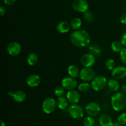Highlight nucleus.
Segmentation results:
<instances>
[{
    "label": "nucleus",
    "instance_id": "9b49d317",
    "mask_svg": "<svg viewBox=\"0 0 126 126\" xmlns=\"http://www.w3.org/2000/svg\"><path fill=\"white\" fill-rule=\"evenodd\" d=\"M78 82L75 78L71 77H66L62 80V86L68 90H74L77 86Z\"/></svg>",
    "mask_w": 126,
    "mask_h": 126
},
{
    "label": "nucleus",
    "instance_id": "2f4dec72",
    "mask_svg": "<svg viewBox=\"0 0 126 126\" xmlns=\"http://www.w3.org/2000/svg\"><path fill=\"white\" fill-rule=\"evenodd\" d=\"M120 42L123 46L126 47V32L123 33L121 35Z\"/></svg>",
    "mask_w": 126,
    "mask_h": 126
},
{
    "label": "nucleus",
    "instance_id": "a211bd4d",
    "mask_svg": "<svg viewBox=\"0 0 126 126\" xmlns=\"http://www.w3.org/2000/svg\"><path fill=\"white\" fill-rule=\"evenodd\" d=\"M108 88L112 91H117L120 88V85L117 79H111L108 80L107 83Z\"/></svg>",
    "mask_w": 126,
    "mask_h": 126
},
{
    "label": "nucleus",
    "instance_id": "72a5a7b5",
    "mask_svg": "<svg viewBox=\"0 0 126 126\" xmlns=\"http://www.w3.org/2000/svg\"><path fill=\"white\" fill-rule=\"evenodd\" d=\"M4 4H6V5H8V6H11L16 1V0H3Z\"/></svg>",
    "mask_w": 126,
    "mask_h": 126
},
{
    "label": "nucleus",
    "instance_id": "4468645a",
    "mask_svg": "<svg viewBox=\"0 0 126 126\" xmlns=\"http://www.w3.org/2000/svg\"><path fill=\"white\" fill-rule=\"evenodd\" d=\"M41 83L40 77L36 74H32L28 76L27 79V84L30 87H36Z\"/></svg>",
    "mask_w": 126,
    "mask_h": 126
},
{
    "label": "nucleus",
    "instance_id": "393cba45",
    "mask_svg": "<svg viewBox=\"0 0 126 126\" xmlns=\"http://www.w3.org/2000/svg\"><path fill=\"white\" fill-rule=\"evenodd\" d=\"M91 88V84L87 83V82H84L81 83L79 85H78V89L81 92L86 93L87 92L90 88Z\"/></svg>",
    "mask_w": 126,
    "mask_h": 126
},
{
    "label": "nucleus",
    "instance_id": "c756f323",
    "mask_svg": "<svg viewBox=\"0 0 126 126\" xmlns=\"http://www.w3.org/2000/svg\"><path fill=\"white\" fill-rule=\"evenodd\" d=\"M118 121L120 123L122 126H126V113H122L118 116Z\"/></svg>",
    "mask_w": 126,
    "mask_h": 126
},
{
    "label": "nucleus",
    "instance_id": "ddd939ff",
    "mask_svg": "<svg viewBox=\"0 0 126 126\" xmlns=\"http://www.w3.org/2000/svg\"><path fill=\"white\" fill-rule=\"evenodd\" d=\"M66 98L68 102L71 104H77L80 100V95L76 90H68L66 93Z\"/></svg>",
    "mask_w": 126,
    "mask_h": 126
},
{
    "label": "nucleus",
    "instance_id": "f03ea898",
    "mask_svg": "<svg viewBox=\"0 0 126 126\" xmlns=\"http://www.w3.org/2000/svg\"><path fill=\"white\" fill-rule=\"evenodd\" d=\"M111 104L113 109L116 111H121L125 108L126 97L121 92L116 93L111 98Z\"/></svg>",
    "mask_w": 126,
    "mask_h": 126
},
{
    "label": "nucleus",
    "instance_id": "e433bc0d",
    "mask_svg": "<svg viewBox=\"0 0 126 126\" xmlns=\"http://www.w3.org/2000/svg\"><path fill=\"white\" fill-rule=\"evenodd\" d=\"M111 126H121V125L120 124V123H119V122H113V123H112Z\"/></svg>",
    "mask_w": 126,
    "mask_h": 126
},
{
    "label": "nucleus",
    "instance_id": "39448f33",
    "mask_svg": "<svg viewBox=\"0 0 126 126\" xmlns=\"http://www.w3.org/2000/svg\"><path fill=\"white\" fill-rule=\"evenodd\" d=\"M57 107L56 101L53 98L47 97L45 100L43 101V105H42V109L43 111L46 114H51L55 110Z\"/></svg>",
    "mask_w": 126,
    "mask_h": 126
},
{
    "label": "nucleus",
    "instance_id": "4be33fe9",
    "mask_svg": "<svg viewBox=\"0 0 126 126\" xmlns=\"http://www.w3.org/2000/svg\"><path fill=\"white\" fill-rule=\"evenodd\" d=\"M38 56L35 53H31L27 57V63L30 65H34L38 63Z\"/></svg>",
    "mask_w": 126,
    "mask_h": 126
},
{
    "label": "nucleus",
    "instance_id": "5701e85b",
    "mask_svg": "<svg viewBox=\"0 0 126 126\" xmlns=\"http://www.w3.org/2000/svg\"><path fill=\"white\" fill-rule=\"evenodd\" d=\"M123 44L119 41H114L111 44V48L114 53H120L123 49Z\"/></svg>",
    "mask_w": 126,
    "mask_h": 126
},
{
    "label": "nucleus",
    "instance_id": "f3484780",
    "mask_svg": "<svg viewBox=\"0 0 126 126\" xmlns=\"http://www.w3.org/2000/svg\"><path fill=\"white\" fill-rule=\"evenodd\" d=\"M113 121L110 116L108 114H103L100 117L99 124L100 126H111Z\"/></svg>",
    "mask_w": 126,
    "mask_h": 126
},
{
    "label": "nucleus",
    "instance_id": "4c0bfd02",
    "mask_svg": "<svg viewBox=\"0 0 126 126\" xmlns=\"http://www.w3.org/2000/svg\"><path fill=\"white\" fill-rule=\"evenodd\" d=\"M14 93V92H13V91H9V92H8V95H9V96H12V95H13Z\"/></svg>",
    "mask_w": 126,
    "mask_h": 126
},
{
    "label": "nucleus",
    "instance_id": "aec40b11",
    "mask_svg": "<svg viewBox=\"0 0 126 126\" xmlns=\"http://www.w3.org/2000/svg\"><path fill=\"white\" fill-rule=\"evenodd\" d=\"M68 73L71 77L76 78L79 76L80 71L78 67L75 65H71L68 68Z\"/></svg>",
    "mask_w": 126,
    "mask_h": 126
},
{
    "label": "nucleus",
    "instance_id": "bb28decb",
    "mask_svg": "<svg viewBox=\"0 0 126 126\" xmlns=\"http://www.w3.org/2000/svg\"><path fill=\"white\" fill-rule=\"evenodd\" d=\"M65 88L63 86H56V88L54 90V94L57 97H61L63 96V95H64L65 94Z\"/></svg>",
    "mask_w": 126,
    "mask_h": 126
},
{
    "label": "nucleus",
    "instance_id": "f704fd0d",
    "mask_svg": "<svg viewBox=\"0 0 126 126\" xmlns=\"http://www.w3.org/2000/svg\"><path fill=\"white\" fill-rule=\"evenodd\" d=\"M5 14H6V9H5L3 6H1L0 7V14H1V16H4Z\"/></svg>",
    "mask_w": 126,
    "mask_h": 126
},
{
    "label": "nucleus",
    "instance_id": "f257e3e1",
    "mask_svg": "<svg viewBox=\"0 0 126 126\" xmlns=\"http://www.w3.org/2000/svg\"><path fill=\"white\" fill-rule=\"evenodd\" d=\"M70 42L73 44L78 47H85L89 44L91 37L88 32L84 30H75L71 33Z\"/></svg>",
    "mask_w": 126,
    "mask_h": 126
},
{
    "label": "nucleus",
    "instance_id": "c85d7f7f",
    "mask_svg": "<svg viewBox=\"0 0 126 126\" xmlns=\"http://www.w3.org/2000/svg\"><path fill=\"white\" fill-rule=\"evenodd\" d=\"M84 19L85 20V21H86L87 22L89 23H91L92 22V21L94 20V16L92 14V13L90 11H87L86 12L84 13Z\"/></svg>",
    "mask_w": 126,
    "mask_h": 126
},
{
    "label": "nucleus",
    "instance_id": "6e6552de",
    "mask_svg": "<svg viewBox=\"0 0 126 126\" xmlns=\"http://www.w3.org/2000/svg\"><path fill=\"white\" fill-rule=\"evenodd\" d=\"M72 7L77 12L84 13L88 11L89 4L86 0H75L72 3Z\"/></svg>",
    "mask_w": 126,
    "mask_h": 126
},
{
    "label": "nucleus",
    "instance_id": "423d86ee",
    "mask_svg": "<svg viewBox=\"0 0 126 126\" xmlns=\"http://www.w3.org/2000/svg\"><path fill=\"white\" fill-rule=\"evenodd\" d=\"M79 78L84 82L92 81L95 77V73L91 67H84L80 70Z\"/></svg>",
    "mask_w": 126,
    "mask_h": 126
},
{
    "label": "nucleus",
    "instance_id": "c9c22d12",
    "mask_svg": "<svg viewBox=\"0 0 126 126\" xmlns=\"http://www.w3.org/2000/svg\"><path fill=\"white\" fill-rule=\"evenodd\" d=\"M121 92L124 94V95H126V85H123L122 86Z\"/></svg>",
    "mask_w": 126,
    "mask_h": 126
},
{
    "label": "nucleus",
    "instance_id": "f8f14e48",
    "mask_svg": "<svg viewBox=\"0 0 126 126\" xmlns=\"http://www.w3.org/2000/svg\"><path fill=\"white\" fill-rule=\"evenodd\" d=\"M112 76L117 80L124 79L126 77V67L123 65L117 66L112 70Z\"/></svg>",
    "mask_w": 126,
    "mask_h": 126
},
{
    "label": "nucleus",
    "instance_id": "412c9836",
    "mask_svg": "<svg viewBox=\"0 0 126 126\" xmlns=\"http://www.w3.org/2000/svg\"><path fill=\"white\" fill-rule=\"evenodd\" d=\"M81 25H82V21L79 18H78V17H75V18L73 19L71 22H70L71 28L73 29L74 30H79Z\"/></svg>",
    "mask_w": 126,
    "mask_h": 126
},
{
    "label": "nucleus",
    "instance_id": "58836bf2",
    "mask_svg": "<svg viewBox=\"0 0 126 126\" xmlns=\"http://www.w3.org/2000/svg\"><path fill=\"white\" fill-rule=\"evenodd\" d=\"M1 126H6V124L2 120H1Z\"/></svg>",
    "mask_w": 126,
    "mask_h": 126
},
{
    "label": "nucleus",
    "instance_id": "cd10ccee",
    "mask_svg": "<svg viewBox=\"0 0 126 126\" xmlns=\"http://www.w3.org/2000/svg\"><path fill=\"white\" fill-rule=\"evenodd\" d=\"M115 61L113 59H108L106 61L105 65L108 70H113L115 68Z\"/></svg>",
    "mask_w": 126,
    "mask_h": 126
},
{
    "label": "nucleus",
    "instance_id": "dca6fc26",
    "mask_svg": "<svg viewBox=\"0 0 126 126\" xmlns=\"http://www.w3.org/2000/svg\"><path fill=\"white\" fill-rule=\"evenodd\" d=\"M12 98L16 102L22 103L25 100L27 95H26L25 93L22 90H18L14 93Z\"/></svg>",
    "mask_w": 126,
    "mask_h": 126
},
{
    "label": "nucleus",
    "instance_id": "2eb2a0df",
    "mask_svg": "<svg viewBox=\"0 0 126 126\" xmlns=\"http://www.w3.org/2000/svg\"><path fill=\"white\" fill-rule=\"evenodd\" d=\"M70 23H69L68 22L66 21H62L59 22L57 25V30L61 33H67L70 31Z\"/></svg>",
    "mask_w": 126,
    "mask_h": 126
},
{
    "label": "nucleus",
    "instance_id": "1a4fd4ad",
    "mask_svg": "<svg viewBox=\"0 0 126 126\" xmlns=\"http://www.w3.org/2000/svg\"><path fill=\"white\" fill-rule=\"evenodd\" d=\"M100 109V106L97 103L90 102L86 105L85 109L89 116L94 117V116H97L99 114Z\"/></svg>",
    "mask_w": 126,
    "mask_h": 126
},
{
    "label": "nucleus",
    "instance_id": "6ab92c4d",
    "mask_svg": "<svg viewBox=\"0 0 126 126\" xmlns=\"http://www.w3.org/2000/svg\"><path fill=\"white\" fill-rule=\"evenodd\" d=\"M57 106L60 109H66L68 106V101L67 98L61 96V97H58V98L56 100Z\"/></svg>",
    "mask_w": 126,
    "mask_h": 126
},
{
    "label": "nucleus",
    "instance_id": "a878e982",
    "mask_svg": "<svg viewBox=\"0 0 126 126\" xmlns=\"http://www.w3.org/2000/svg\"><path fill=\"white\" fill-rule=\"evenodd\" d=\"M83 124L84 126H94V119L92 117V116H86L83 120Z\"/></svg>",
    "mask_w": 126,
    "mask_h": 126
},
{
    "label": "nucleus",
    "instance_id": "7c9ffc66",
    "mask_svg": "<svg viewBox=\"0 0 126 126\" xmlns=\"http://www.w3.org/2000/svg\"><path fill=\"white\" fill-rule=\"evenodd\" d=\"M119 56L121 61L126 64V47L123 48L121 51L119 53Z\"/></svg>",
    "mask_w": 126,
    "mask_h": 126
},
{
    "label": "nucleus",
    "instance_id": "20e7f679",
    "mask_svg": "<svg viewBox=\"0 0 126 126\" xmlns=\"http://www.w3.org/2000/svg\"><path fill=\"white\" fill-rule=\"evenodd\" d=\"M69 114L75 119H81L84 117V112L82 107L78 104H72L68 107Z\"/></svg>",
    "mask_w": 126,
    "mask_h": 126
},
{
    "label": "nucleus",
    "instance_id": "473e14b6",
    "mask_svg": "<svg viewBox=\"0 0 126 126\" xmlns=\"http://www.w3.org/2000/svg\"><path fill=\"white\" fill-rule=\"evenodd\" d=\"M120 21L123 24L126 25V13L123 14L121 16Z\"/></svg>",
    "mask_w": 126,
    "mask_h": 126
},
{
    "label": "nucleus",
    "instance_id": "b1692460",
    "mask_svg": "<svg viewBox=\"0 0 126 126\" xmlns=\"http://www.w3.org/2000/svg\"><path fill=\"white\" fill-rule=\"evenodd\" d=\"M89 49L91 54L94 56H97L100 55L101 53H102L100 48L97 44H91L89 47Z\"/></svg>",
    "mask_w": 126,
    "mask_h": 126
},
{
    "label": "nucleus",
    "instance_id": "7ed1b4c3",
    "mask_svg": "<svg viewBox=\"0 0 126 126\" xmlns=\"http://www.w3.org/2000/svg\"><path fill=\"white\" fill-rule=\"evenodd\" d=\"M107 79L103 75H97L91 81V88L96 91L102 90L107 85Z\"/></svg>",
    "mask_w": 126,
    "mask_h": 126
},
{
    "label": "nucleus",
    "instance_id": "0eeeda50",
    "mask_svg": "<svg viewBox=\"0 0 126 126\" xmlns=\"http://www.w3.org/2000/svg\"><path fill=\"white\" fill-rule=\"evenodd\" d=\"M80 62L84 67H91L95 64L96 59L94 55L91 53H86L81 56Z\"/></svg>",
    "mask_w": 126,
    "mask_h": 126
},
{
    "label": "nucleus",
    "instance_id": "ea45409f",
    "mask_svg": "<svg viewBox=\"0 0 126 126\" xmlns=\"http://www.w3.org/2000/svg\"></svg>",
    "mask_w": 126,
    "mask_h": 126
},
{
    "label": "nucleus",
    "instance_id": "9d476101",
    "mask_svg": "<svg viewBox=\"0 0 126 126\" xmlns=\"http://www.w3.org/2000/svg\"><path fill=\"white\" fill-rule=\"evenodd\" d=\"M22 51L20 44L17 42H12L8 44L7 47V52L11 56H18Z\"/></svg>",
    "mask_w": 126,
    "mask_h": 126
}]
</instances>
